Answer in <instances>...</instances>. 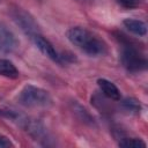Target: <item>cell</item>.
I'll use <instances>...</instances> for the list:
<instances>
[{
	"label": "cell",
	"instance_id": "6da1fadb",
	"mask_svg": "<svg viewBox=\"0 0 148 148\" xmlns=\"http://www.w3.org/2000/svg\"><path fill=\"white\" fill-rule=\"evenodd\" d=\"M66 36L73 45H75L77 49H80L88 56L97 57L106 52L105 43L86 28L73 27L67 30Z\"/></svg>",
	"mask_w": 148,
	"mask_h": 148
},
{
	"label": "cell",
	"instance_id": "7a4b0ae2",
	"mask_svg": "<svg viewBox=\"0 0 148 148\" xmlns=\"http://www.w3.org/2000/svg\"><path fill=\"white\" fill-rule=\"evenodd\" d=\"M17 101L25 108H49L52 104L51 95L36 86L27 84L18 94Z\"/></svg>",
	"mask_w": 148,
	"mask_h": 148
},
{
	"label": "cell",
	"instance_id": "3957f363",
	"mask_svg": "<svg viewBox=\"0 0 148 148\" xmlns=\"http://www.w3.org/2000/svg\"><path fill=\"white\" fill-rule=\"evenodd\" d=\"M120 61L123 66L132 73L141 72L147 68V59L143 53L132 44H125L121 50Z\"/></svg>",
	"mask_w": 148,
	"mask_h": 148
},
{
	"label": "cell",
	"instance_id": "277c9868",
	"mask_svg": "<svg viewBox=\"0 0 148 148\" xmlns=\"http://www.w3.org/2000/svg\"><path fill=\"white\" fill-rule=\"evenodd\" d=\"M14 22L22 29V31L28 35L30 38L32 36H35L36 34H39L38 32V25L37 23L35 22V20L32 18V16H30L27 12H24L23 9L21 8H15L12 10L10 13Z\"/></svg>",
	"mask_w": 148,
	"mask_h": 148
},
{
	"label": "cell",
	"instance_id": "5b68a950",
	"mask_svg": "<svg viewBox=\"0 0 148 148\" xmlns=\"http://www.w3.org/2000/svg\"><path fill=\"white\" fill-rule=\"evenodd\" d=\"M31 39L34 40L35 45L37 46V49L44 54L49 59H51L54 62L58 64H62V54H60L54 46L50 43V40H47L44 36H42L40 34H36L35 36L31 37Z\"/></svg>",
	"mask_w": 148,
	"mask_h": 148
},
{
	"label": "cell",
	"instance_id": "8992f818",
	"mask_svg": "<svg viewBox=\"0 0 148 148\" xmlns=\"http://www.w3.org/2000/svg\"><path fill=\"white\" fill-rule=\"evenodd\" d=\"M97 84L105 97H108L112 101H119L121 98L120 90L118 89V87L113 82H111L106 79H98Z\"/></svg>",
	"mask_w": 148,
	"mask_h": 148
},
{
	"label": "cell",
	"instance_id": "52a82bcc",
	"mask_svg": "<svg viewBox=\"0 0 148 148\" xmlns=\"http://www.w3.org/2000/svg\"><path fill=\"white\" fill-rule=\"evenodd\" d=\"M16 47V39L12 31L6 27L0 25V49L3 52H12Z\"/></svg>",
	"mask_w": 148,
	"mask_h": 148
},
{
	"label": "cell",
	"instance_id": "ba28073f",
	"mask_svg": "<svg viewBox=\"0 0 148 148\" xmlns=\"http://www.w3.org/2000/svg\"><path fill=\"white\" fill-rule=\"evenodd\" d=\"M125 28L136 36H146L147 34V24L143 21L135 18H125L123 21Z\"/></svg>",
	"mask_w": 148,
	"mask_h": 148
},
{
	"label": "cell",
	"instance_id": "9c48e42d",
	"mask_svg": "<svg viewBox=\"0 0 148 148\" xmlns=\"http://www.w3.org/2000/svg\"><path fill=\"white\" fill-rule=\"evenodd\" d=\"M0 75L7 79H17L20 73L16 66L8 59H0Z\"/></svg>",
	"mask_w": 148,
	"mask_h": 148
},
{
	"label": "cell",
	"instance_id": "30bf717a",
	"mask_svg": "<svg viewBox=\"0 0 148 148\" xmlns=\"http://www.w3.org/2000/svg\"><path fill=\"white\" fill-rule=\"evenodd\" d=\"M120 147H125V148H141V147H146V142L142 139H138V138H124L119 141L118 143Z\"/></svg>",
	"mask_w": 148,
	"mask_h": 148
},
{
	"label": "cell",
	"instance_id": "8fae6325",
	"mask_svg": "<svg viewBox=\"0 0 148 148\" xmlns=\"http://www.w3.org/2000/svg\"><path fill=\"white\" fill-rule=\"evenodd\" d=\"M123 108L128 111V112H133V113H139L141 111V104L138 99L135 98H125L121 102Z\"/></svg>",
	"mask_w": 148,
	"mask_h": 148
},
{
	"label": "cell",
	"instance_id": "7c38bea8",
	"mask_svg": "<svg viewBox=\"0 0 148 148\" xmlns=\"http://www.w3.org/2000/svg\"><path fill=\"white\" fill-rule=\"evenodd\" d=\"M74 111H76V112H80V116H81V119L83 120V121H89L90 124H92L94 123V119L91 118V116L88 113V111L84 109V108H82L81 105H79V104H74Z\"/></svg>",
	"mask_w": 148,
	"mask_h": 148
},
{
	"label": "cell",
	"instance_id": "4fadbf2b",
	"mask_svg": "<svg viewBox=\"0 0 148 148\" xmlns=\"http://www.w3.org/2000/svg\"><path fill=\"white\" fill-rule=\"evenodd\" d=\"M117 2L126 9H133L139 7L143 2V0H117Z\"/></svg>",
	"mask_w": 148,
	"mask_h": 148
},
{
	"label": "cell",
	"instance_id": "5bb4252c",
	"mask_svg": "<svg viewBox=\"0 0 148 148\" xmlns=\"http://www.w3.org/2000/svg\"><path fill=\"white\" fill-rule=\"evenodd\" d=\"M12 146H14L13 143H12V141L7 138V136H5V135H2V134H0V148H5V147H12Z\"/></svg>",
	"mask_w": 148,
	"mask_h": 148
},
{
	"label": "cell",
	"instance_id": "9a60e30c",
	"mask_svg": "<svg viewBox=\"0 0 148 148\" xmlns=\"http://www.w3.org/2000/svg\"><path fill=\"white\" fill-rule=\"evenodd\" d=\"M80 1H92V0H80Z\"/></svg>",
	"mask_w": 148,
	"mask_h": 148
}]
</instances>
